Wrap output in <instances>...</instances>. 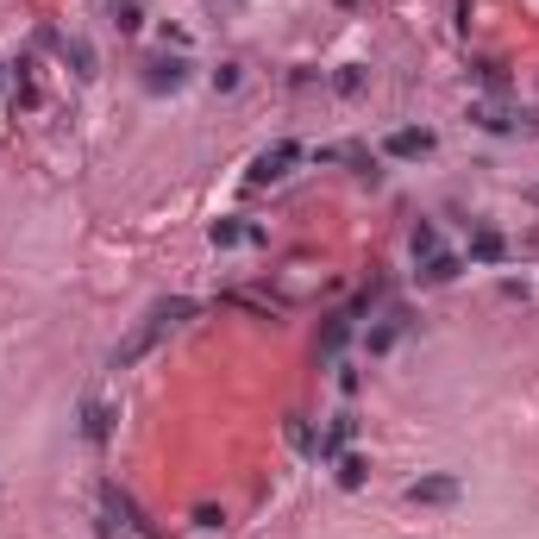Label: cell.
Listing matches in <instances>:
<instances>
[{"instance_id":"cell-13","label":"cell","mask_w":539,"mask_h":539,"mask_svg":"<svg viewBox=\"0 0 539 539\" xmlns=\"http://www.w3.org/2000/svg\"><path fill=\"white\" fill-rule=\"evenodd\" d=\"M402 333H408V314H402V308H389V314L364 333V351H370V358H383V351L402 345Z\"/></svg>"},{"instance_id":"cell-16","label":"cell","mask_w":539,"mask_h":539,"mask_svg":"<svg viewBox=\"0 0 539 539\" xmlns=\"http://www.w3.org/2000/svg\"><path fill=\"white\" fill-rule=\"evenodd\" d=\"M333 483L345 489V496H358V489L370 483V458H364V452H339V458H333Z\"/></svg>"},{"instance_id":"cell-23","label":"cell","mask_w":539,"mask_h":539,"mask_svg":"<svg viewBox=\"0 0 539 539\" xmlns=\"http://www.w3.org/2000/svg\"><path fill=\"white\" fill-rule=\"evenodd\" d=\"M157 38H163V51H195V32L189 26H170V19L157 26Z\"/></svg>"},{"instance_id":"cell-22","label":"cell","mask_w":539,"mask_h":539,"mask_svg":"<svg viewBox=\"0 0 539 539\" xmlns=\"http://www.w3.org/2000/svg\"><path fill=\"white\" fill-rule=\"evenodd\" d=\"M207 82H214V95H232V88L245 82V63H232V57H226V63L214 69V76H207Z\"/></svg>"},{"instance_id":"cell-5","label":"cell","mask_w":539,"mask_h":539,"mask_svg":"<svg viewBox=\"0 0 539 539\" xmlns=\"http://www.w3.org/2000/svg\"><path fill=\"white\" fill-rule=\"evenodd\" d=\"M471 126L477 132H496V138H514V132H533L539 120H533V113H514L502 95H489V101H471Z\"/></svg>"},{"instance_id":"cell-27","label":"cell","mask_w":539,"mask_h":539,"mask_svg":"<svg viewBox=\"0 0 539 539\" xmlns=\"http://www.w3.org/2000/svg\"><path fill=\"white\" fill-rule=\"evenodd\" d=\"M502 301H521V308H527V301H533V289H527V283H514V276H508V283H502Z\"/></svg>"},{"instance_id":"cell-4","label":"cell","mask_w":539,"mask_h":539,"mask_svg":"<svg viewBox=\"0 0 539 539\" xmlns=\"http://www.w3.org/2000/svg\"><path fill=\"white\" fill-rule=\"evenodd\" d=\"M301 157H308V151H301L295 138H276V145H264V151L251 157V170H245V189H270V182H283V176L295 170Z\"/></svg>"},{"instance_id":"cell-10","label":"cell","mask_w":539,"mask_h":539,"mask_svg":"<svg viewBox=\"0 0 539 539\" xmlns=\"http://www.w3.org/2000/svg\"><path fill=\"white\" fill-rule=\"evenodd\" d=\"M351 339H358V314H351V308H339V314H326V326H320V339H314V358H326V364H333V358H339V351H345Z\"/></svg>"},{"instance_id":"cell-6","label":"cell","mask_w":539,"mask_h":539,"mask_svg":"<svg viewBox=\"0 0 539 539\" xmlns=\"http://www.w3.org/2000/svg\"><path fill=\"white\" fill-rule=\"evenodd\" d=\"M7 88H13V113H38L44 107V82H38V51H19L7 63Z\"/></svg>"},{"instance_id":"cell-18","label":"cell","mask_w":539,"mask_h":539,"mask_svg":"<svg viewBox=\"0 0 539 539\" xmlns=\"http://www.w3.org/2000/svg\"><path fill=\"white\" fill-rule=\"evenodd\" d=\"M464 257H471V264H502V257H508V239H502L496 226H477V232H471V251H464Z\"/></svg>"},{"instance_id":"cell-11","label":"cell","mask_w":539,"mask_h":539,"mask_svg":"<svg viewBox=\"0 0 539 539\" xmlns=\"http://www.w3.org/2000/svg\"><path fill=\"white\" fill-rule=\"evenodd\" d=\"M57 63H63L76 82H95V76H101V51H95L88 38H76V32H69V38L57 44Z\"/></svg>"},{"instance_id":"cell-9","label":"cell","mask_w":539,"mask_h":539,"mask_svg":"<svg viewBox=\"0 0 539 539\" xmlns=\"http://www.w3.org/2000/svg\"><path fill=\"white\" fill-rule=\"evenodd\" d=\"M383 151L402 157V163H420V157L439 151V138H433L427 126H395V132H383Z\"/></svg>"},{"instance_id":"cell-14","label":"cell","mask_w":539,"mask_h":539,"mask_svg":"<svg viewBox=\"0 0 539 539\" xmlns=\"http://www.w3.org/2000/svg\"><path fill=\"white\" fill-rule=\"evenodd\" d=\"M458 270H464V257L439 251V257H427V264H414V283L420 289H445V283H458Z\"/></svg>"},{"instance_id":"cell-7","label":"cell","mask_w":539,"mask_h":539,"mask_svg":"<svg viewBox=\"0 0 539 539\" xmlns=\"http://www.w3.org/2000/svg\"><path fill=\"white\" fill-rule=\"evenodd\" d=\"M464 496V483L452 477V471H433V477H414L408 489H402V502L408 508H452Z\"/></svg>"},{"instance_id":"cell-20","label":"cell","mask_w":539,"mask_h":539,"mask_svg":"<svg viewBox=\"0 0 539 539\" xmlns=\"http://www.w3.org/2000/svg\"><path fill=\"white\" fill-rule=\"evenodd\" d=\"M408 251H414V264H427V257H439V251H445L439 226H433V220H420V226L408 232Z\"/></svg>"},{"instance_id":"cell-1","label":"cell","mask_w":539,"mask_h":539,"mask_svg":"<svg viewBox=\"0 0 539 539\" xmlns=\"http://www.w3.org/2000/svg\"><path fill=\"white\" fill-rule=\"evenodd\" d=\"M195 314H201V301H189V295H170V301H157V308H151L145 320H138V326H132V333H126L120 345L107 351V370H113V377H120V370H132V364H145L151 351H157L163 339H170L176 326H189Z\"/></svg>"},{"instance_id":"cell-8","label":"cell","mask_w":539,"mask_h":539,"mask_svg":"<svg viewBox=\"0 0 539 539\" xmlns=\"http://www.w3.org/2000/svg\"><path fill=\"white\" fill-rule=\"evenodd\" d=\"M270 232L257 226V220H239V214H226V220H207V245L214 251H232V245H264Z\"/></svg>"},{"instance_id":"cell-26","label":"cell","mask_w":539,"mask_h":539,"mask_svg":"<svg viewBox=\"0 0 539 539\" xmlns=\"http://www.w3.org/2000/svg\"><path fill=\"white\" fill-rule=\"evenodd\" d=\"M358 389H364V377L351 364H339V395H358Z\"/></svg>"},{"instance_id":"cell-24","label":"cell","mask_w":539,"mask_h":539,"mask_svg":"<svg viewBox=\"0 0 539 539\" xmlns=\"http://www.w3.org/2000/svg\"><path fill=\"white\" fill-rule=\"evenodd\" d=\"M333 95H364V63H345L333 76Z\"/></svg>"},{"instance_id":"cell-17","label":"cell","mask_w":539,"mask_h":539,"mask_svg":"<svg viewBox=\"0 0 539 539\" xmlns=\"http://www.w3.org/2000/svg\"><path fill=\"white\" fill-rule=\"evenodd\" d=\"M101 13L120 38H138V26H145V7H138V0H101Z\"/></svg>"},{"instance_id":"cell-15","label":"cell","mask_w":539,"mask_h":539,"mask_svg":"<svg viewBox=\"0 0 539 539\" xmlns=\"http://www.w3.org/2000/svg\"><path fill=\"white\" fill-rule=\"evenodd\" d=\"M82 439L88 445L113 439V402H107V395H88V402H82Z\"/></svg>"},{"instance_id":"cell-19","label":"cell","mask_w":539,"mask_h":539,"mask_svg":"<svg viewBox=\"0 0 539 539\" xmlns=\"http://www.w3.org/2000/svg\"><path fill=\"white\" fill-rule=\"evenodd\" d=\"M283 439L295 445L301 458H314V445H320V433H314V420H308V414H289V420H283Z\"/></svg>"},{"instance_id":"cell-2","label":"cell","mask_w":539,"mask_h":539,"mask_svg":"<svg viewBox=\"0 0 539 539\" xmlns=\"http://www.w3.org/2000/svg\"><path fill=\"white\" fill-rule=\"evenodd\" d=\"M95 533H101V539H132V533H145V514H138V502L126 496L120 483H101V502H95Z\"/></svg>"},{"instance_id":"cell-25","label":"cell","mask_w":539,"mask_h":539,"mask_svg":"<svg viewBox=\"0 0 539 539\" xmlns=\"http://www.w3.org/2000/svg\"><path fill=\"white\" fill-rule=\"evenodd\" d=\"M195 527H201V533H220V527H226V508L201 502V508H195Z\"/></svg>"},{"instance_id":"cell-21","label":"cell","mask_w":539,"mask_h":539,"mask_svg":"<svg viewBox=\"0 0 539 539\" xmlns=\"http://www.w3.org/2000/svg\"><path fill=\"white\" fill-rule=\"evenodd\" d=\"M477 69V82L489 88V95H508V63L502 57H483V63H471Z\"/></svg>"},{"instance_id":"cell-12","label":"cell","mask_w":539,"mask_h":539,"mask_svg":"<svg viewBox=\"0 0 539 539\" xmlns=\"http://www.w3.org/2000/svg\"><path fill=\"white\" fill-rule=\"evenodd\" d=\"M351 439H358V414H333V427L320 433V445H314V464H333L339 452H351Z\"/></svg>"},{"instance_id":"cell-3","label":"cell","mask_w":539,"mask_h":539,"mask_svg":"<svg viewBox=\"0 0 539 539\" xmlns=\"http://www.w3.org/2000/svg\"><path fill=\"white\" fill-rule=\"evenodd\" d=\"M138 82H145V95H182L195 82V63H189V51H157L138 63Z\"/></svg>"}]
</instances>
